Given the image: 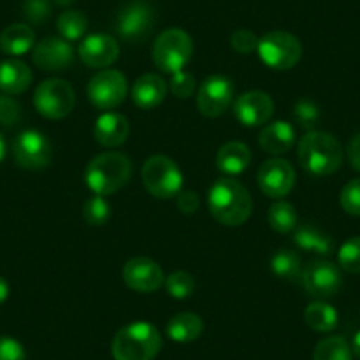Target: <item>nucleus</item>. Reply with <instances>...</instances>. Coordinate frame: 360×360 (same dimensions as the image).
Listing matches in <instances>:
<instances>
[{"label": "nucleus", "mask_w": 360, "mask_h": 360, "mask_svg": "<svg viewBox=\"0 0 360 360\" xmlns=\"http://www.w3.org/2000/svg\"><path fill=\"white\" fill-rule=\"evenodd\" d=\"M86 27H89L86 15L82 11H76V9H68L57 20V29L62 39L65 41L82 39L86 32Z\"/></svg>", "instance_id": "obj_30"}, {"label": "nucleus", "mask_w": 360, "mask_h": 360, "mask_svg": "<svg viewBox=\"0 0 360 360\" xmlns=\"http://www.w3.org/2000/svg\"><path fill=\"white\" fill-rule=\"evenodd\" d=\"M0 360H25V348L16 339L2 335L0 338Z\"/></svg>", "instance_id": "obj_41"}, {"label": "nucleus", "mask_w": 360, "mask_h": 360, "mask_svg": "<svg viewBox=\"0 0 360 360\" xmlns=\"http://www.w3.org/2000/svg\"><path fill=\"white\" fill-rule=\"evenodd\" d=\"M293 242L304 251L314 252L320 256H328L334 252V240L314 224H302L293 231Z\"/></svg>", "instance_id": "obj_25"}, {"label": "nucleus", "mask_w": 360, "mask_h": 360, "mask_svg": "<svg viewBox=\"0 0 360 360\" xmlns=\"http://www.w3.org/2000/svg\"><path fill=\"white\" fill-rule=\"evenodd\" d=\"M122 279L127 288L138 293L158 292L165 285V272L161 265L147 256H136L126 262L122 269Z\"/></svg>", "instance_id": "obj_15"}, {"label": "nucleus", "mask_w": 360, "mask_h": 360, "mask_svg": "<svg viewBox=\"0 0 360 360\" xmlns=\"http://www.w3.org/2000/svg\"><path fill=\"white\" fill-rule=\"evenodd\" d=\"M300 281L309 295L328 299L341 290L342 276L339 266L328 259H313L302 269Z\"/></svg>", "instance_id": "obj_10"}, {"label": "nucleus", "mask_w": 360, "mask_h": 360, "mask_svg": "<svg viewBox=\"0 0 360 360\" xmlns=\"http://www.w3.org/2000/svg\"><path fill=\"white\" fill-rule=\"evenodd\" d=\"M32 83V69L18 58L0 62V90L8 96L25 92Z\"/></svg>", "instance_id": "obj_22"}, {"label": "nucleus", "mask_w": 360, "mask_h": 360, "mask_svg": "<svg viewBox=\"0 0 360 360\" xmlns=\"http://www.w3.org/2000/svg\"><path fill=\"white\" fill-rule=\"evenodd\" d=\"M348 159L349 162H352L353 168L356 169V172H360V133H356L355 136L349 140L348 143Z\"/></svg>", "instance_id": "obj_43"}, {"label": "nucleus", "mask_w": 360, "mask_h": 360, "mask_svg": "<svg viewBox=\"0 0 360 360\" xmlns=\"http://www.w3.org/2000/svg\"><path fill=\"white\" fill-rule=\"evenodd\" d=\"M51 15L50 0H25L23 2V16L30 23H44Z\"/></svg>", "instance_id": "obj_38"}, {"label": "nucleus", "mask_w": 360, "mask_h": 360, "mask_svg": "<svg viewBox=\"0 0 360 360\" xmlns=\"http://www.w3.org/2000/svg\"><path fill=\"white\" fill-rule=\"evenodd\" d=\"M176 205L180 212L195 214L200 209V198L193 191H180V195L176 196Z\"/></svg>", "instance_id": "obj_42"}, {"label": "nucleus", "mask_w": 360, "mask_h": 360, "mask_svg": "<svg viewBox=\"0 0 360 360\" xmlns=\"http://www.w3.org/2000/svg\"><path fill=\"white\" fill-rule=\"evenodd\" d=\"M129 120L122 113L106 112L96 120L94 138L99 145L106 148H115L126 143L129 136Z\"/></svg>", "instance_id": "obj_19"}, {"label": "nucleus", "mask_w": 360, "mask_h": 360, "mask_svg": "<svg viewBox=\"0 0 360 360\" xmlns=\"http://www.w3.org/2000/svg\"><path fill=\"white\" fill-rule=\"evenodd\" d=\"M15 161L25 169H43L51 161V143L43 133L27 129L13 141Z\"/></svg>", "instance_id": "obj_12"}, {"label": "nucleus", "mask_w": 360, "mask_h": 360, "mask_svg": "<svg viewBox=\"0 0 360 360\" xmlns=\"http://www.w3.org/2000/svg\"><path fill=\"white\" fill-rule=\"evenodd\" d=\"M169 90L173 96L180 99H189L196 90V78L188 71H179L172 75V82H169Z\"/></svg>", "instance_id": "obj_37"}, {"label": "nucleus", "mask_w": 360, "mask_h": 360, "mask_svg": "<svg viewBox=\"0 0 360 360\" xmlns=\"http://www.w3.org/2000/svg\"><path fill=\"white\" fill-rule=\"evenodd\" d=\"M292 117L297 126L307 133V131H314V127H316L318 120H320V110L309 99H300L293 106Z\"/></svg>", "instance_id": "obj_35"}, {"label": "nucleus", "mask_w": 360, "mask_h": 360, "mask_svg": "<svg viewBox=\"0 0 360 360\" xmlns=\"http://www.w3.org/2000/svg\"><path fill=\"white\" fill-rule=\"evenodd\" d=\"M342 210L352 216H360V179L349 180L339 196Z\"/></svg>", "instance_id": "obj_36"}, {"label": "nucleus", "mask_w": 360, "mask_h": 360, "mask_svg": "<svg viewBox=\"0 0 360 360\" xmlns=\"http://www.w3.org/2000/svg\"><path fill=\"white\" fill-rule=\"evenodd\" d=\"M22 119V106L18 101L8 94H0V124L2 126H15Z\"/></svg>", "instance_id": "obj_39"}, {"label": "nucleus", "mask_w": 360, "mask_h": 360, "mask_svg": "<svg viewBox=\"0 0 360 360\" xmlns=\"http://www.w3.org/2000/svg\"><path fill=\"white\" fill-rule=\"evenodd\" d=\"M233 113L245 127L265 126L274 115V101L262 90H249L238 96L233 105Z\"/></svg>", "instance_id": "obj_17"}, {"label": "nucleus", "mask_w": 360, "mask_h": 360, "mask_svg": "<svg viewBox=\"0 0 360 360\" xmlns=\"http://www.w3.org/2000/svg\"><path fill=\"white\" fill-rule=\"evenodd\" d=\"M352 352L356 359L360 360V330L353 335V341H352Z\"/></svg>", "instance_id": "obj_45"}, {"label": "nucleus", "mask_w": 360, "mask_h": 360, "mask_svg": "<svg viewBox=\"0 0 360 360\" xmlns=\"http://www.w3.org/2000/svg\"><path fill=\"white\" fill-rule=\"evenodd\" d=\"M304 320L309 325L313 330L316 332H330L338 327L339 314L330 304L323 302V300H316V302L309 304L304 311Z\"/></svg>", "instance_id": "obj_27"}, {"label": "nucleus", "mask_w": 360, "mask_h": 360, "mask_svg": "<svg viewBox=\"0 0 360 360\" xmlns=\"http://www.w3.org/2000/svg\"><path fill=\"white\" fill-rule=\"evenodd\" d=\"M4 155H6V141L4 138H2V134H0V161L4 159Z\"/></svg>", "instance_id": "obj_46"}, {"label": "nucleus", "mask_w": 360, "mask_h": 360, "mask_svg": "<svg viewBox=\"0 0 360 360\" xmlns=\"http://www.w3.org/2000/svg\"><path fill=\"white\" fill-rule=\"evenodd\" d=\"M133 176V162L120 152H103L90 159L85 169V182L94 195L108 196L120 191Z\"/></svg>", "instance_id": "obj_3"}, {"label": "nucleus", "mask_w": 360, "mask_h": 360, "mask_svg": "<svg viewBox=\"0 0 360 360\" xmlns=\"http://www.w3.org/2000/svg\"><path fill=\"white\" fill-rule=\"evenodd\" d=\"M230 43L235 51H238V53L242 55H248V53H252L255 50H258L259 37L256 36L255 32H251V30L240 29V30H235V32L231 34Z\"/></svg>", "instance_id": "obj_40"}, {"label": "nucleus", "mask_w": 360, "mask_h": 360, "mask_svg": "<svg viewBox=\"0 0 360 360\" xmlns=\"http://www.w3.org/2000/svg\"><path fill=\"white\" fill-rule=\"evenodd\" d=\"M166 292L176 300H184L195 293L196 290V281L195 276L186 272V270H175L168 278L165 279Z\"/></svg>", "instance_id": "obj_32"}, {"label": "nucleus", "mask_w": 360, "mask_h": 360, "mask_svg": "<svg viewBox=\"0 0 360 360\" xmlns=\"http://www.w3.org/2000/svg\"><path fill=\"white\" fill-rule=\"evenodd\" d=\"M258 186L269 198H285L295 186V169L283 158L266 159L258 169Z\"/></svg>", "instance_id": "obj_14"}, {"label": "nucleus", "mask_w": 360, "mask_h": 360, "mask_svg": "<svg viewBox=\"0 0 360 360\" xmlns=\"http://www.w3.org/2000/svg\"><path fill=\"white\" fill-rule=\"evenodd\" d=\"M76 103L75 89L69 82L50 78L39 83L34 92V106L43 117L60 120L72 112Z\"/></svg>", "instance_id": "obj_8"}, {"label": "nucleus", "mask_w": 360, "mask_h": 360, "mask_svg": "<svg viewBox=\"0 0 360 360\" xmlns=\"http://www.w3.org/2000/svg\"><path fill=\"white\" fill-rule=\"evenodd\" d=\"M207 202L214 219L224 226H240L252 214L251 195L231 176L216 180L210 186Z\"/></svg>", "instance_id": "obj_1"}, {"label": "nucleus", "mask_w": 360, "mask_h": 360, "mask_svg": "<svg viewBox=\"0 0 360 360\" xmlns=\"http://www.w3.org/2000/svg\"><path fill=\"white\" fill-rule=\"evenodd\" d=\"M89 101L99 110H113L124 103L127 96V79L117 69H101L86 85Z\"/></svg>", "instance_id": "obj_9"}, {"label": "nucleus", "mask_w": 360, "mask_h": 360, "mask_svg": "<svg viewBox=\"0 0 360 360\" xmlns=\"http://www.w3.org/2000/svg\"><path fill=\"white\" fill-rule=\"evenodd\" d=\"M36 46V32L25 23H13L0 34V50L11 57H22Z\"/></svg>", "instance_id": "obj_23"}, {"label": "nucleus", "mask_w": 360, "mask_h": 360, "mask_svg": "<svg viewBox=\"0 0 360 360\" xmlns=\"http://www.w3.org/2000/svg\"><path fill=\"white\" fill-rule=\"evenodd\" d=\"M9 292H11V288H9V283L6 281L2 276H0V304H4L6 300H8Z\"/></svg>", "instance_id": "obj_44"}, {"label": "nucleus", "mask_w": 360, "mask_h": 360, "mask_svg": "<svg viewBox=\"0 0 360 360\" xmlns=\"http://www.w3.org/2000/svg\"><path fill=\"white\" fill-rule=\"evenodd\" d=\"M32 60L41 71L62 72L75 62V50L62 37H44L34 46Z\"/></svg>", "instance_id": "obj_16"}, {"label": "nucleus", "mask_w": 360, "mask_h": 360, "mask_svg": "<svg viewBox=\"0 0 360 360\" xmlns=\"http://www.w3.org/2000/svg\"><path fill=\"white\" fill-rule=\"evenodd\" d=\"M258 143L270 155L286 154L295 143V127L286 120L266 124L259 131Z\"/></svg>", "instance_id": "obj_21"}, {"label": "nucleus", "mask_w": 360, "mask_h": 360, "mask_svg": "<svg viewBox=\"0 0 360 360\" xmlns=\"http://www.w3.org/2000/svg\"><path fill=\"white\" fill-rule=\"evenodd\" d=\"M82 216L89 226H103L112 217V207L106 202L105 196L94 195L85 202L82 209Z\"/></svg>", "instance_id": "obj_33"}, {"label": "nucleus", "mask_w": 360, "mask_h": 360, "mask_svg": "<svg viewBox=\"0 0 360 360\" xmlns=\"http://www.w3.org/2000/svg\"><path fill=\"white\" fill-rule=\"evenodd\" d=\"M154 9L147 2H131L124 6L115 20V30L127 43L143 41L154 29Z\"/></svg>", "instance_id": "obj_11"}, {"label": "nucleus", "mask_w": 360, "mask_h": 360, "mask_svg": "<svg viewBox=\"0 0 360 360\" xmlns=\"http://www.w3.org/2000/svg\"><path fill=\"white\" fill-rule=\"evenodd\" d=\"M195 51L191 36L182 29H168L158 36L152 46V60L159 71L175 75L184 71Z\"/></svg>", "instance_id": "obj_5"}, {"label": "nucleus", "mask_w": 360, "mask_h": 360, "mask_svg": "<svg viewBox=\"0 0 360 360\" xmlns=\"http://www.w3.org/2000/svg\"><path fill=\"white\" fill-rule=\"evenodd\" d=\"M233 101V83L221 75L209 76L196 94V106L200 113L210 119L223 115Z\"/></svg>", "instance_id": "obj_13"}, {"label": "nucleus", "mask_w": 360, "mask_h": 360, "mask_svg": "<svg viewBox=\"0 0 360 360\" xmlns=\"http://www.w3.org/2000/svg\"><path fill=\"white\" fill-rule=\"evenodd\" d=\"M162 338L154 325L134 321L117 332L112 342L115 360H154L161 352Z\"/></svg>", "instance_id": "obj_4"}, {"label": "nucleus", "mask_w": 360, "mask_h": 360, "mask_svg": "<svg viewBox=\"0 0 360 360\" xmlns=\"http://www.w3.org/2000/svg\"><path fill=\"white\" fill-rule=\"evenodd\" d=\"M314 360H353L352 346L341 335L321 339L314 348Z\"/></svg>", "instance_id": "obj_31"}, {"label": "nucleus", "mask_w": 360, "mask_h": 360, "mask_svg": "<svg viewBox=\"0 0 360 360\" xmlns=\"http://www.w3.org/2000/svg\"><path fill=\"white\" fill-rule=\"evenodd\" d=\"M270 269L278 278L286 279V281H297L302 274V262L293 249L281 248L270 258Z\"/></svg>", "instance_id": "obj_28"}, {"label": "nucleus", "mask_w": 360, "mask_h": 360, "mask_svg": "<svg viewBox=\"0 0 360 360\" xmlns=\"http://www.w3.org/2000/svg\"><path fill=\"white\" fill-rule=\"evenodd\" d=\"M203 327L205 323L196 313H179L166 325V335L175 342H191L202 335Z\"/></svg>", "instance_id": "obj_26"}, {"label": "nucleus", "mask_w": 360, "mask_h": 360, "mask_svg": "<svg viewBox=\"0 0 360 360\" xmlns=\"http://www.w3.org/2000/svg\"><path fill=\"white\" fill-rule=\"evenodd\" d=\"M270 228L278 233H292L297 228V210L288 202H276L266 214Z\"/></svg>", "instance_id": "obj_29"}, {"label": "nucleus", "mask_w": 360, "mask_h": 360, "mask_svg": "<svg viewBox=\"0 0 360 360\" xmlns=\"http://www.w3.org/2000/svg\"><path fill=\"white\" fill-rule=\"evenodd\" d=\"M299 162L314 176H328L338 172L345 159L341 141L325 131H307L297 147Z\"/></svg>", "instance_id": "obj_2"}, {"label": "nucleus", "mask_w": 360, "mask_h": 360, "mask_svg": "<svg viewBox=\"0 0 360 360\" xmlns=\"http://www.w3.org/2000/svg\"><path fill=\"white\" fill-rule=\"evenodd\" d=\"M141 180L152 196L161 200L175 198L182 191L184 176L173 159L166 155H152L141 166Z\"/></svg>", "instance_id": "obj_6"}, {"label": "nucleus", "mask_w": 360, "mask_h": 360, "mask_svg": "<svg viewBox=\"0 0 360 360\" xmlns=\"http://www.w3.org/2000/svg\"><path fill=\"white\" fill-rule=\"evenodd\" d=\"M339 266L349 274H360V237H352L339 248Z\"/></svg>", "instance_id": "obj_34"}, {"label": "nucleus", "mask_w": 360, "mask_h": 360, "mask_svg": "<svg viewBox=\"0 0 360 360\" xmlns=\"http://www.w3.org/2000/svg\"><path fill=\"white\" fill-rule=\"evenodd\" d=\"M120 46L117 39L108 34H92L82 41L78 48V55L86 68L108 69L119 58Z\"/></svg>", "instance_id": "obj_18"}, {"label": "nucleus", "mask_w": 360, "mask_h": 360, "mask_svg": "<svg viewBox=\"0 0 360 360\" xmlns=\"http://www.w3.org/2000/svg\"><path fill=\"white\" fill-rule=\"evenodd\" d=\"M251 150L242 141H228L219 148L216 158L217 168L226 175H240L251 165Z\"/></svg>", "instance_id": "obj_24"}, {"label": "nucleus", "mask_w": 360, "mask_h": 360, "mask_svg": "<svg viewBox=\"0 0 360 360\" xmlns=\"http://www.w3.org/2000/svg\"><path fill=\"white\" fill-rule=\"evenodd\" d=\"M258 55L266 68L274 71H288L302 58V44L299 37L286 30H270L259 37Z\"/></svg>", "instance_id": "obj_7"}, {"label": "nucleus", "mask_w": 360, "mask_h": 360, "mask_svg": "<svg viewBox=\"0 0 360 360\" xmlns=\"http://www.w3.org/2000/svg\"><path fill=\"white\" fill-rule=\"evenodd\" d=\"M166 92H168V85H166L165 78L154 75V72H148L134 82L133 89H131V98L138 108L154 110L165 101Z\"/></svg>", "instance_id": "obj_20"}]
</instances>
